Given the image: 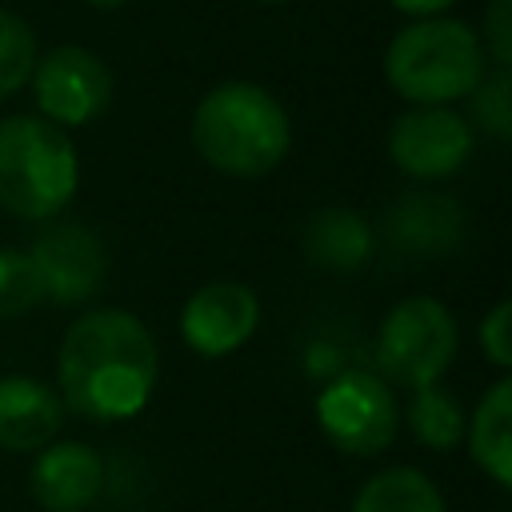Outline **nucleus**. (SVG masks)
Returning a JSON list of instances; mask_svg holds the SVG:
<instances>
[{
    "instance_id": "f257e3e1",
    "label": "nucleus",
    "mask_w": 512,
    "mask_h": 512,
    "mask_svg": "<svg viewBox=\"0 0 512 512\" xmlns=\"http://www.w3.org/2000/svg\"><path fill=\"white\" fill-rule=\"evenodd\" d=\"M160 372V352L140 316L124 308H92L68 324L56 352V384L64 408L84 420L116 424L136 416Z\"/></svg>"
},
{
    "instance_id": "f03ea898",
    "label": "nucleus",
    "mask_w": 512,
    "mask_h": 512,
    "mask_svg": "<svg viewBox=\"0 0 512 512\" xmlns=\"http://www.w3.org/2000/svg\"><path fill=\"white\" fill-rule=\"evenodd\" d=\"M192 144L224 176H268L292 148V124L284 104L248 80L212 88L192 112Z\"/></svg>"
},
{
    "instance_id": "7ed1b4c3",
    "label": "nucleus",
    "mask_w": 512,
    "mask_h": 512,
    "mask_svg": "<svg viewBox=\"0 0 512 512\" xmlns=\"http://www.w3.org/2000/svg\"><path fill=\"white\" fill-rule=\"evenodd\" d=\"M484 72L488 56L476 28L452 16H424L404 24L384 52V76L408 104L464 100Z\"/></svg>"
},
{
    "instance_id": "20e7f679",
    "label": "nucleus",
    "mask_w": 512,
    "mask_h": 512,
    "mask_svg": "<svg viewBox=\"0 0 512 512\" xmlns=\"http://www.w3.org/2000/svg\"><path fill=\"white\" fill-rule=\"evenodd\" d=\"M80 184V160L64 128L44 116L0 120V208L16 220H56Z\"/></svg>"
},
{
    "instance_id": "39448f33",
    "label": "nucleus",
    "mask_w": 512,
    "mask_h": 512,
    "mask_svg": "<svg viewBox=\"0 0 512 512\" xmlns=\"http://www.w3.org/2000/svg\"><path fill=\"white\" fill-rule=\"evenodd\" d=\"M456 316L436 296H404L388 308L376 332V364L384 380L404 388H428L436 384L448 364L456 360Z\"/></svg>"
},
{
    "instance_id": "423d86ee",
    "label": "nucleus",
    "mask_w": 512,
    "mask_h": 512,
    "mask_svg": "<svg viewBox=\"0 0 512 512\" xmlns=\"http://www.w3.org/2000/svg\"><path fill=\"white\" fill-rule=\"evenodd\" d=\"M316 424L348 456H376L392 444L400 428V408L384 376L376 372H340L316 396Z\"/></svg>"
},
{
    "instance_id": "0eeeda50",
    "label": "nucleus",
    "mask_w": 512,
    "mask_h": 512,
    "mask_svg": "<svg viewBox=\"0 0 512 512\" xmlns=\"http://www.w3.org/2000/svg\"><path fill=\"white\" fill-rule=\"evenodd\" d=\"M28 80H32L40 116L52 120L56 128L92 124L112 100L108 64L80 44H60V48L36 56V68Z\"/></svg>"
},
{
    "instance_id": "6e6552de",
    "label": "nucleus",
    "mask_w": 512,
    "mask_h": 512,
    "mask_svg": "<svg viewBox=\"0 0 512 512\" xmlns=\"http://www.w3.org/2000/svg\"><path fill=\"white\" fill-rule=\"evenodd\" d=\"M24 252L36 268V276H40L44 300H52V304H84L104 288L108 248L80 220L44 224L36 232L32 248H24Z\"/></svg>"
},
{
    "instance_id": "1a4fd4ad",
    "label": "nucleus",
    "mask_w": 512,
    "mask_h": 512,
    "mask_svg": "<svg viewBox=\"0 0 512 512\" xmlns=\"http://www.w3.org/2000/svg\"><path fill=\"white\" fill-rule=\"evenodd\" d=\"M388 156L412 180H444L472 156V124L448 104H412L388 128Z\"/></svg>"
},
{
    "instance_id": "9d476101",
    "label": "nucleus",
    "mask_w": 512,
    "mask_h": 512,
    "mask_svg": "<svg viewBox=\"0 0 512 512\" xmlns=\"http://www.w3.org/2000/svg\"><path fill=\"white\" fill-rule=\"evenodd\" d=\"M256 324H260V300L240 280H208L180 308L184 344L208 360L244 348Z\"/></svg>"
},
{
    "instance_id": "9b49d317",
    "label": "nucleus",
    "mask_w": 512,
    "mask_h": 512,
    "mask_svg": "<svg viewBox=\"0 0 512 512\" xmlns=\"http://www.w3.org/2000/svg\"><path fill=\"white\" fill-rule=\"evenodd\" d=\"M104 488V460L84 440H52L28 468V492L44 512H84Z\"/></svg>"
},
{
    "instance_id": "f8f14e48",
    "label": "nucleus",
    "mask_w": 512,
    "mask_h": 512,
    "mask_svg": "<svg viewBox=\"0 0 512 512\" xmlns=\"http://www.w3.org/2000/svg\"><path fill=\"white\" fill-rule=\"evenodd\" d=\"M384 232L396 252L436 260L460 248L464 240V208L444 192H408L392 204Z\"/></svg>"
},
{
    "instance_id": "ddd939ff",
    "label": "nucleus",
    "mask_w": 512,
    "mask_h": 512,
    "mask_svg": "<svg viewBox=\"0 0 512 512\" xmlns=\"http://www.w3.org/2000/svg\"><path fill=\"white\" fill-rule=\"evenodd\" d=\"M64 400L52 384L36 376L0 380V448L4 452H40L60 436Z\"/></svg>"
},
{
    "instance_id": "4468645a",
    "label": "nucleus",
    "mask_w": 512,
    "mask_h": 512,
    "mask_svg": "<svg viewBox=\"0 0 512 512\" xmlns=\"http://www.w3.org/2000/svg\"><path fill=\"white\" fill-rule=\"evenodd\" d=\"M376 252L372 224L352 208H320L304 224V256L328 272H360Z\"/></svg>"
},
{
    "instance_id": "2eb2a0df",
    "label": "nucleus",
    "mask_w": 512,
    "mask_h": 512,
    "mask_svg": "<svg viewBox=\"0 0 512 512\" xmlns=\"http://www.w3.org/2000/svg\"><path fill=\"white\" fill-rule=\"evenodd\" d=\"M464 444H468V456L480 464V472H488V480H496L500 488L512 484V380L508 376H500L472 408L464 424Z\"/></svg>"
},
{
    "instance_id": "dca6fc26",
    "label": "nucleus",
    "mask_w": 512,
    "mask_h": 512,
    "mask_svg": "<svg viewBox=\"0 0 512 512\" xmlns=\"http://www.w3.org/2000/svg\"><path fill=\"white\" fill-rule=\"evenodd\" d=\"M352 512H448V504L420 468L396 464L364 480L352 500Z\"/></svg>"
},
{
    "instance_id": "f3484780",
    "label": "nucleus",
    "mask_w": 512,
    "mask_h": 512,
    "mask_svg": "<svg viewBox=\"0 0 512 512\" xmlns=\"http://www.w3.org/2000/svg\"><path fill=\"white\" fill-rule=\"evenodd\" d=\"M404 416H408V432H412L424 448H432V452H452V448L464 440L468 416H464L460 400H456L452 392L436 388V384L416 388Z\"/></svg>"
},
{
    "instance_id": "a211bd4d",
    "label": "nucleus",
    "mask_w": 512,
    "mask_h": 512,
    "mask_svg": "<svg viewBox=\"0 0 512 512\" xmlns=\"http://www.w3.org/2000/svg\"><path fill=\"white\" fill-rule=\"evenodd\" d=\"M464 100H468V116H472L468 124H476L484 136H492L500 144L512 136V76H508V68L488 64V72Z\"/></svg>"
},
{
    "instance_id": "6ab92c4d",
    "label": "nucleus",
    "mask_w": 512,
    "mask_h": 512,
    "mask_svg": "<svg viewBox=\"0 0 512 512\" xmlns=\"http://www.w3.org/2000/svg\"><path fill=\"white\" fill-rule=\"evenodd\" d=\"M36 32L12 8H0V100L20 92L36 68Z\"/></svg>"
},
{
    "instance_id": "aec40b11",
    "label": "nucleus",
    "mask_w": 512,
    "mask_h": 512,
    "mask_svg": "<svg viewBox=\"0 0 512 512\" xmlns=\"http://www.w3.org/2000/svg\"><path fill=\"white\" fill-rule=\"evenodd\" d=\"M44 300L40 276L24 248H0V320L24 316Z\"/></svg>"
},
{
    "instance_id": "412c9836",
    "label": "nucleus",
    "mask_w": 512,
    "mask_h": 512,
    "mask_svg": "<svg viewBox=\"0 0 512 512\" xmlns=\"http://www.w3.org/2000/svg\"><path fill=\"white\" fill-rule=\"evenodd\" d=\"M480 352L496 364V368H512V304L500 300L492 304V312L480 320Z\"/></svg>"
},
{
    "instance_id": "4be33fe9",
    "label": "nucleus",
    "mask_w": 512,
    "mask_h": 512,
    "mask_svg": "<svg viewBox=\"0 0 512 512\" xmlns=\"http://www.w3.org/2000/svg\"><path fill=\"white\" fill-rule=\"evenodd\" d=\"M484 44V56L496 68L512 64V0H492L484 12V32H476Z\"/></svg>"
},
{
    "instance_id": "5701e85b",
    "label": "nucleus",
    "mask_w": 512,
    "mask_h": 512,
    "mask_svg": "<svg viewBox=\"0 0 512 512\" xmlns=\"http://www.w3.org/2000/svg\"><path fill=\"white\" fill-rule=\"evenodd\" d=\"M396 12H404V16H416V20H424V16H440V12H448L456 0H388Z\"/></svg>"
},
{
    "instance_id": "b1692460",
    "label": "nucleus",
    "mask_w": 512,
    "mask_h": 512,
    "mask_svg": "<svg viewBox=\"0 0 512 512\" xmlns=\"http://www.w3.org/2000/svg\"><path fill=\"white\" fill-rule=\"evenodd\" d=\"M88 4H96V8H116V4H128V0H88Z\"/></svg>"
},
{
    "instance_id": "393cba45",
    "label": "nucleus",
    "mask_w": 512,
    "mask_h": 512,
    "mask_svg": "<svg viewBox=\"0 0 512 512\" xmlns=\"http://www.w3.org/2000/svg\"><path fill=\"white\" fill-rule=\"evenodd\" d=\"M260 4H284V0H260Z\"/></svg>"
}]
</instances>
